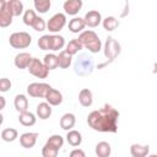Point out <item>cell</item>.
<instances>
[{
  "instance_id": "3957f363",
  "label": "cell",
  "mask_w": 157,
  "mask_h": 157,
  "mask_svg": "<svg viewBox=\"0 0 157 157\" xmlns=\"http://www.w3.org/2000/svg\"><path fill=\"white\" fill-rule=\"evenodd\" d=\"M9 43L15 49H25L28 48L32 43V36L27 32H13L9 37Z\"/></svg>"
},
{
  "instance_id": "f35d334b",
  "label": "cell",
  "mask_w": 157,
  "mask_h": 157,
  "mask_svg": "<svg viewBox=\"0 0 157 157\" xmlns=\"http://www.w3.org/2000/svg\"><path fill=\"white\" fill-rule=\"evenodd\" d=\"M0 102H1V104H0V109L2 110V109L5 108V104H6V101H5V97H4V96L0 97Z\"/></svg>"
},
{
  "instance_id": "836d02e7",
  "label": "cell",
  "mask_w": 157,
  "mask_h": 157,
  "mask_svg": "<svg viewBox=\"0 0 157 157\" xmlns=\"http://www.w3.org/2000/svg\"><path fill=\"white\" fill-rule=\"evenodd\" d=\"M58 153H59V150L52 145L45 144L42 147V156L43 157H58Z\"/></svg>"
},
{
  "instance_id": "52a82bcc",
  "label": "cell",
  "mask_w": 157,
  "mask_h": 157,
  "mask_svg": "<svg viewBox=\"0 0 157 157\" xmlns=\"http://www.w3.org/2000/svg\"><path fill=\"white\" fill-rule=\"evenodd\" d=\"M52 88L45 82H32L27 86V93L33 98H45L47 92Z\"/></svg>"
},
{
  "instance_id": "ab89813d",
  "label": "cell",
  "mask_w": 157,
  "mask_h": 157,
  "mask_svg": "<svg viewBox=\"0 0 157 157\" xmlns=\"http://www.w3.org/2000/svg\"><path fill=\"white\" fill-rule=\"evenodd\" d=\"M147 157H157V155H148Z\"/></svg>"
},
{
  "instance_id": "f1b7e54d",
  "label": "cell",
  "mask_w": 157,
  "mask_h": 157,
  "mask_svg": "<svg viewBox=\"0 0 157 157\" xmlns=\"http://www.w3.org/2000/svg\"><path fill=\"white\" fill-rule=\"evenodd\" d=\"M43 63L45 65V67L50 71V70H55L56 67H59V64H58V55H55L54 53H49V54H45L44 55V59H43Z\"/></svg>"
},
{
  "instance_id": "9c48e42d",
  "label": "cell",
  "mask_w": 157,
  "mask_h": 157,
  "mask_svg": "<svg viewBox=\"0 0 157 157\" xmlns=\"http://www.w3.org/2000/svg\"><path fill=\"white\" fill-rule=\"evenodd\" d=\"M13 15L7 6V0L0 1V27L6 28L12 23Z\"/></svg>"
},
{
  "instance_id": "d4e9b609",
  "label": "cell",
  "mask_w": 157,
  "mask_h": 157,
  "mask_svg": "<svg viewBox=\"0 0 157 157\" xmlns=\"http://www.w3.org/2000/svg\"><path fill=\"white\" fill-rule=\"evenodd\" d=\"M7 6L11 10L13 17H17V16H21L22 13H25L23 2L21 0H7Z\"/></svg>"
},
{
  "instance_id": "277c9868",
  "label": "cell",
  "mask_w": 157,
  "mask_h": 157,
  "mask_svg": "<svg viewBox=\"0 0 157 157\" xmlns=\"http://www.w3.org/2000/svg\"><path fill=\"white\" fill-rule=\"evenodd\" d=\"M93 71V60L87 54L78 55L76 63H75V74L78 76H86L91 75Z\"/></svg>"
},
{
  "instance_id": "1f68e13d",
  "label": "cell",
  "mask_w": 157,
  "mask_h": 157,
  "mask_svg": "<svg viewBox=\"0 0 157 157\" xmlns=\"http://www.w3.org/2000/svg\"><path fill=\"white\" fill-rule=\"evenodd\" d=\"M37 17H38V15L36 13V11H34V10L28 9V10H26V11H25L22 20H23V23H25L26 26L32 27V26H33V23H34V21L37 20Z\"/></svg>"
},
{
  "instance_id": "f546056e",
  "label": "cell",
  "mask_w": 157,
  "mask_h": 157,
  "mask_svg": "<svg viewBox=\"0 0 157 157\" xmlns=\"http://www.w3.org/2000/svg\"><path fill=\"white\" fill-rule=\"evenodd\" d=\"M18 137V131L15 128H6L1 131V139L5 142H12Z\"/></svg>"
},
{
  "instance_id": "4316f807",
  "label": "cell",
  "mask_w": 157,
  "mask_h": 157,
  "mask_svg": "<svg viewBox=\"0 0 157 157\" xmlns=\"http://www.w3.org/2000/svg\"><path fill=\"white\" fill-rule=\"evenodd\" d=\"M81 49H83L82 43L78 40V38H75V39H71V40L66 44L65 52H67L71 56H74V55H75V54H77Z\"/></svg>"
},
{
  "instance_id": "603a6c76",
  "label": "cell",
  "mask_w": 157,
  "mask_h": 157,
  "mask_svg": "<svg viewBox=\"0 0 157 157\" xmlns=\"http://www.w3.org/2000/svg\"><path fill=\"white\" fill-rule=\"evenodd\" d=\"M66 141H67V144L70 146L77 147V146H80L82 144V135L77 130H70L66 134Z\"/></svg>"
},
{
  "instance_id": "d6986e66",
  "label": "cell",
  "mask_w": 157,
  "mask_h": 157,
  "mask_svg": "<svg viewBox=\"0 0 157 157\" xmlns=\"http://www.w3.org/2000/svg\"><path fill=\"white\" fill-rule=\"evenodd\" d=\"M52 113H53L52 105H50L49 103H47V102L39 103V104L37 105V108H36V114H37V117H38L39 119H42V120H45V119L50 118Z\"/></svg>"
},
{
  "instance_id": "7c38bea8",
  "label": "cell",
  "mask_w": 157,
  "mask_h": 157,
  "mask_svg": "<svg viewBox=\"0 0 157 157\" xmlns=\"http://www.w3.org/2000/svg\"><path fill=\"white\" fill-rule=\"evenodd\" d=\"M83 2L82 0H66L63 4V9L65 11V15H70V16H75L78 13V11L81 10Z\"/></svg>"
},
{
  "instance_id": "e575fe53",
  "label": "cell",
  "mask_w": 157,
  "mask_h": 157,
  "mask_svg": "<svg viewBox=\"0 0 157 157\" xmlns=\"http://www.w3.org/2000/svg\"><path fill=\"white\" fill-rule=\"evenodd\" d=\"M50 44V34H44L38 39V47L42 50H49Z\"/></svg>"
},
{
  "instance_id": "8d00e7d4",
  "label": "cell",
  "mask_w": 157,
  "mask_h": 157,
  "mask_svg": "<svg viewBox=\"0 0 157 157\" xmlns=\"http://www.w3.org/2000/svg\"><path fill=\"white\" fill-rule=\"evenodd\" d=\"M11 86H12V83L7 77H2L0 80V91L1 92H7L11 88Z\"/></svg>"
},
{
  "instance_id": "5bb4252c",
  "label": "cell",
  "mask_w": 157,
  "mask_h": 157,
  "mask_svg": "<svg viewBox=\"0 0 157 157\" xmlns=\"http://www.w3.org/2000/svg\"><path fill=\"white\" fill-rule=\"evenodd\" d=\"M45 102L49 103L50 105L53 107H56V105H60L63 103V93L55 88H50L47 94H45Z\"/></svg>"
},
{
  "instance_id": "cb8c5ba5",
  "label": "cell",
  "mask_w": 157,
  "mask_h": 157,
  "mask_svg": "<svg viewBox=\"0 0 157 157\" xmlns=\"http://www.w3.org/2000/svg\"><path fill=\"white\" fill-rule=\"evenodd\" d=\"M94 152L97 157H109L112 153V147L107 141H101L96 145Z\"/></svg>"
},
{
  "instance_id": "9a60e30c",
  "label": "cell",
  "mask_w": 157,
  "mask_h": 157,
  "mask_svg": "<svg viewBox=\"0 0 157 157\" xmlns=\"http://www.w3.org/2000/svg\"><path fill=\"white\" fill-rule=\"evenodd\" d=\"M28 98L25 96V94H16L15 99H13V107L18 112V114L21 113H25V112H28Z\"/></svg>"
},
{
  "instance_id": "6da1fadb",
  "label": "cell",
  "mask_w": 157,
  "mask_h": 157,
  "mask_svg": "<svg viewBox=\"0 0 157 157\" xmlns=\"http://www.w3.org/2000/svg\"><path fill=\"white\" fill-rule=\"evenodd\" d=\"M119 112L110 104H104L102 108L92 110L87 115V124L91 129L99 132L118 131Z\"/></svg>"
},
{
  "instance_id": "7a4b0ae2",
  "label": "cell",
  "mask_w": 157,
  "mask_h": 157,
  "mask_svg": "<svg viewBox=\"0 0 157 157\" xmlns=\"http://www.w3.org/2000/svg\"><path fill=\"white\" fill-rule=\"evenodd\" d=\"M78 40L82 43L83 48H86L90 53L96 54L99 53L102 49V42L97 33L92 29H86L78 36Z\"/></svg>"
},
{
  "instance_id": "ba28073f",
  "label": "cell",
  "mask_w": 157,
  "mask_h": 157,
  "mask_svg": "<svg viewBox=\"0 0 157 157\" xmlns=\"http://www.w3.org/2000/svg\"><path fill=\"white\" fill-rule=\"evenodd\" d=\"M28 71L37 78H47L49 75V70L45 67L44 63L40 61L38 58H33L31 65L28 66Z\"/></svg>"
},
{
  "instance_id": "7402d4cb",
  "label": "cell",
  "mask_w": 157,
  "mask_h": 157,
  "mask_svg": "<svg viewBox=\"0 0 157 157\" xmlns=\"http://www.w3.org/2000/svg\"><path fill=\"white\" fill-rule=\"evenodd\" d=\"M18 121L23 126H33L37 121V117L32 112H25L18 114Z\"/></svg>"
},
{
  "instance_id": "83f0119b",
  "label": "cell",
  "mask_w": 157,
  "mask_h": 157,
  "mask_svg": "<svg viewBox=\"0 0 157 157\" xmlns=\"http://www.w3.org/2000/svg\"><path fill=\"white\" fill-rule=\"evenodd\" d=\"M58 64H59V67L61 69H67L71 64H72V56L65 52V50H61L58 55Z\"/></svg>"
},
{
  "instance_id": "8fae6325",
  "label": "cell",
  "mask_w": 157,
  "mask_h": 157,
  "mask_svg": "<svg viewBox=\"0 0 157 157\" xmlns=\"http://www.w3.org/2000/svg\"><path fill=\"white\" fill-rule=\"evenodd\" d=\"M33 58L29 53L27 52H22V53H18L16 54L15 59H13V64L17 69H28V66L31 65Z\"/></svg>"
},
{
  "instance_id": "4dcf8cb0",
  "label": "cell",
  "mask_w": 157,
  "mask_h": 157,
  "mask_svg": "<svg viewBox=\"0 0 157 157\" xmlns=\"http://www.w3.org/2000/svg\"><path fill=\"white\" fill-rule=\"evenodd\" d=\"M33 6L34 10L39 13H47L48 10L52 6V1L50 0H34L33 1Z\"/></svg>"
},
{
  "instance_id": "ffe728a7",
  "label": "cell",
  "mask_w": 157,
  "mask_h": 157,
  "mask_svg": "<svg viewBox=\"0 0 157 157\" xmlns=\"http://www.w3.org/2000/svg\"><path fill=\"white\" fill-rule=\"evenodd\" d=\"M78 102L82 107H91L93 103V94L92 91L88 88H82L78 92Z\"/></svg>"
},
{
  "instance_id": "e0dca14e",
  "label": "cell",
  "mask_w": 157,
  "mask_h": 157,
  "mask_svg": "<svg viewBox=\"0 0 157 157\" xmlns=\"http://www.w3.org/2000/svg\"><path fill=\"white\" fill-rule=\"evenodd\" d=\"M76 124V117L72 113H65L61 118H60V128L65 131H70L72 130V128Z\"/></svg>"
},
{
  "instance_id": "5b68a950",
  "label": "cell",
  "mask_w": 157,
  "mask_h": 157,
  "mask_svg": "<svg viewBox=\"0 0 157 157\" xmlns=\"http://www.w3.org/2000/svg\"><path fill=\"white\" fill-rule=\"evenodd\" d=\"M103 52H104V56L109 60H114L120 53H121V45L120 43L114 39L113 37H108L104 42V47H103Z\"/></svg>"
},
{
  "instance_id": "74e56055",
  "label": "cell",
  "mask_w": 157,
  "mask_h": 157,
  "mask_svg": "<svg viewBox=\"0 0 157 157\" xmlns=\"http://www.w3.org/2000/svg\"><path fill=\"white\" fill-rule=\"evenodd\" d=\"M69 157H86V153H85V151L81 150V148H74V150L70 152Z\"/></svg>"
},
{
  "instance_id": "8992f818",
  "label": "cell",
  "mask_w": 157,
  "mask_h": 157,
  "mask_svg": "<svg viewBox=\"0 0 157 157\" xmlns=\"http://www.w3.org/2000/svg\"><path fill=\"white\" fill-rule=\"evenodd\" d=\"M65 26H66V15L63 12H58L53 15L47 22V29L53 34L60 32Z\"/></svg>"
},
{
  "instance_id": "2e32d148",
  "label": "cell",
  "mask_w": 157,
  "mask_h": 157,
  "mask_svg": "<svg viewBox=\"0 0 157 157\" xmlns=\"http://www.w3.org/2000/svg\"><path fill=\"white\" fill-rule=\"evenodd\" d=\"M69 31L71 33H82L85 27H86V23H85V20L82 17H74L69 21Z\"/></svg>"
},
{
  "instance_id": "30bf717a",
  "label": "cell",
  "mask_w": 157,
  "mask_h": 157,
  "mask_svg": "<svg viewBox=\"0 0 157 157\" xmlns=\"http://www.w3.org/2000/svg\"><path fill=\"white\" fill-rule=\"evenodd\" d=\"M83 20H85L86 26H88V27H91V28L98 27V26L102 23V21H103L101 12L97 11V10H90L88 12H86Z\"/></svg>"
},
{
  "instance_id": "4fadbf2b",
  "label": "cell",
  "mask_w": 157,
  "mask_h": 157,
  "mask_svg": "<svg viewBox=\"0 0 157 157\" xmlns=\"http://www.w3.org/2000/svg\"><path fill=\"white\" fill-rule=\"evenodd\" d=\"M37 139H38V134L37 132H32V131L23 132L20 136V145L23 148H32L37 144Z\"/></svg>"
},
{
  "instance_id": "d6a6232c",
  "label": "cell",
  "mask_w": 157,
  "mask_h": 157,
  "mask_svg": "<svg viewBox=\"0 0 157 157\" xmlns=\"http://www.w3.org/2000/svg\"><path fill=\"white\" fill-rule=\"evenodd\" d=\"M45 144L52 145V146L56 147L58 150H60V148L63 147V145H64V137H63L61 135L55 134V135H52V136L47 140V142H45Z\"/></svg>"
},
{
  "instance_id": "d590c367",
  "label": "cell",
  "mask_w": 157,
  "mask_h": 157,
  "mask_svg": "<svg viewBox=\"0 0 157 157\" xmlns=\"http://www.w3.org/2000/svg\"><path fill=\"white\" fill-rule=\"evenodd\" d=\"M32 28L34 29V31H37V32H43L45 28H47V22L42 18V17H37V20L34 21V23H33V26H32Z\"/></svg>"
},
{
  "instance_id": "484cf974",
  "label": "cell",
  "mask_w": 157,
  "mask_h": 157,
  "mask_svg": "<svg viewBox=\"0 0 157 157\" xmlns=\"http://www.w3.org/2000/svg\"><path fill=\"white\" fill-rule=\"evenodd\" d=\"M119 25H120L119 20H118L117 17H114V16H108V17L103 18V21H102L103 28H104L105 31H108V32H112V31L117 29V28L119 27Z\"/></svg>"
},
{
  "instance_id": "44dd1931",
  "label": "cell",
  "mask_w": 157,
  "mask_h": 157,
  "mask_svg": "<svg viewBox=\"0 0 157 157\" xmlns=\"http://www.w3.org/2000/svg\"><path fill=\"white\" fill-rule=\"evenodd\" d=\"M65 47V38L60 34H50V44L49 50L52 52H59Z\"/></svg>"
},
{
  "instance_id": "ac0fdd59",
  "label": "cell",
  "mask_w": 157,
  "mask_h": 157,
  "mask_svg": "<svg viewBox=\"0 0 157 157\" xmlns=\"http://www.w3.org/2000/svg\"><path fill=\"white\" fill-rule=\"evenodd\" d=\"M148 153H150V146L148 145L132 144L130 146V155L132 157H147Z\"/></svg>"
}]
</instances>
